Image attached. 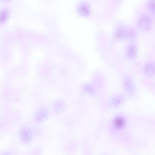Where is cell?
<instances>
[{
    "label": "cell",
    "mask_w": 155,
    "mask_h": 155,
    "mask_svg": "<svg viewBox=\"0 0 155 155\" xmlns=\"http://www.w3.org/2000/svg\"><path fill=\"white\" fill-rule=\"evenodd\" d=\"M113 36L115 39L117 41H131L134 37V32L132 28L120 25L115 28Z\"/></svg>",
    "instance_id": "1"
},
{
    "label": "cell",
    "mask_w": 155,
    "mask_h": 155,
    "mask_svg": "<svg viewBox=\"0 0 155 155\" xmlns=\"http://www.w3.org/2000/svg\"><path fill=\"white\" fill-rule=\"evenodd\" d=\"M153 21L151 17L148 14L144 13L140 15L136 21L137 28L144 32L150 31L153 27Z\"/></svg>",
    "instance_id": "2"
},
{
    "label": "cell",
    "mask_w": 155,
    "mask_h": 155,
    "mask_svg": "<svg viewBox=\"0 0 155 155\" xmlns=\"http://www.w3.org/2000/svg\"><path fill=\"white\" fill-rule=\"evenodd\" d=\"M138 48L137 45L133 42H131L126 46L124 51V55L126 58L130 61H133L137 57Z\"/></svg>",
    "instance_id": "3"
},
{
    "label": "cell",
    "mask_w": 155,
    "mask_h": 155,
    "mask_svg": "<svg viewBox=\"0 0 155 155\" xmlns=\"http://www.w3.org/2000/svg\"><path fill=\"white\" fill-rule=\"evenodd\" d=\"M122 84L124 90L129 93H133L136 91V87L133 79L128 75H125L122 79Z\"/></svg>",
    "instance_id": "4"
},
{
    "label": "cell",
    "mask_w": 155,
    "mask_h": 155,
    "mask_svg": "<svg viewBox=\"0 0 155 155\" xmlns=\"http://www.w3.org/2000/svg\"><path fill=\"white\" fill-rule=\"evenodd\" d=\"M155 63L153 60H150L145 62L143 67L144 74L149 78L153 77L155 75Z\"/></svg>",
    "instance_id": "5"
},
{
    "label": "cell",
    "mask_w": 155,
    "mask_h": 155,
    "mask_svg": "<svg viewBox=\"0 0 155 155\" xmlns=\"http://www.w3.org/2000/svg\"><path fill=\"white\" fill-rule=\"evenodd\" d=\"M126 120L125 117L121 115L115 117L112 122L113 128L117 130L122 129L125 126Z\"/></svg>",
    "instance_id": "6"
},
{
    "label": "cell",
    "mask_w": 155,
    "mask_h": 155,
    "mask_svg": "<svg viewBox=\"0 0 155 155\" xmlns=\"http://www.w3.org/2000/svg\"><path fill=\"white\" fill-rule=\"evenodd\" d=\"M11 15L9 8L7 7H3L0 8V25L5 24L9 20Z\"/></svg>",
    "instance_id": "7"
},
{
    "label": "cell",
    "mask_w": 155,
    "mask_h": 155,
    "mask_svg": "<svg viewBox=\"0 0 155 155\" xmlns=\"http://www.w3.org/2000/svg\"><path fill=\"white\" fill-rule=\"evenodd\" d=\"M124 100V97L122 95L117 94L112 98L110 101V104L114 107H117L121 104Z\"/></svg>",
    "instance_id": "8"
},
{
    "label": "cell",
    "mask_w": 155,
    "mask_h": 155,
    "mask_svg": "<svg viewBox=\"0 0 155 155\" xmlns=\"http://www.w3.org/2000/svg\"><path fill=\"white\" fill-rule=\"evenodd\" d=\"M20 136L21 140L26 142L28 140L31 138V134L29 130L27 128H22L20 130Z\"/></svg>",
    "instance_id": "9"
},
{
    "label": "cell",
    "mask_w": 155,
    "mask_h": 155,
    "mask_svg": "<svg viewBox=\"0 0 155 155\" xmlns=\"http://www.w3.org/2000/svg\"><path fill=\"white\" fill-rule=\"evenodd\" d=\"M80 13L84 16L88 15L90 13V9L88 6L86 4H81L79 8Z\"/></svg>",
    "instance_id": "10"
},
{
    "label": "cell",
    "mask_w": 155,
    "mask_h": 155,
    "mask_svg": "<svg viewBox=\"0 0 155 155\" xmlns=\"http://www.w3.org/2000/svg\"><path fill=\"white\" fill-rule=\"evenodd\" d=\"M155 0H148L147 2V8L151 15L155 14Z\"/></svg>",
    "instance_id": "11"
},
{
    "label": "cell",
    "mask_w": 155,
    "mask_h": 155,
    "mask_svg": "<svg viewBox=\"0 0 155 155\" xmlns=\"http://www.w3.org/2000/svg\"><path fill=\"white\" fill-rule=\"evenodd\" d=\"M12 0H0V2L3 3H7L10 2Z\"/></svg>",
    "instance_id": "12"
}]
</instances>
